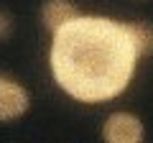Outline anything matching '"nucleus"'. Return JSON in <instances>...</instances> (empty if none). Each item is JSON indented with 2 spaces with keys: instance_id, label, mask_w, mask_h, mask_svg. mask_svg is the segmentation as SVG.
I'll list each match as a JSON object with an SVG mask.
<instances>
[{
  "instance_id": "obj_1",
  "label": "nucleus",
  "mask_w": 153,
  "mask_h": 143,
  "mask_svg": "<svg viewBox=\"0 0 153 143\" xmlns=\"http://www.w3.org/2000/svg\"><path fill=\"white\" fill-rule=\"evenodd\" d=\"M51 36L54 82L76 102H107L130 87L140 56L128 23L79 13Z\"/></svg>"
},
{
  "instance_id": "obj_5",
  "label": "nucleus",
  "mask_w": 153,
  "mask_h": 143,
  "mask_svg": "<svg viewBox=\"0 0 153 143\" xmlns=\"http://www.w3.org/2000/svg\"><path fill=\"white\" fill-rule=\"evenodd\" d=\"M128 28H130V36H133V41H135L138 56H140V59L153 56V26L151 23L133 21V23H128Z\"/></svg>"
},
{
  "instance_id": "obj_3",
  "label": "nucleus",
  "mask_w": 153,
  "mask_h": 143,
  "mask_svg": "<svg viewBox=\"0 0 153 143\" xmlns=\"http://www.w3.org/2000/svg\"><path fill=\"white\" fill-rule=\"evenodd\" d=\"M31 107V95L21 82H16L13 77L0 72V120L10 123L18 120L21 115H26V110Z\"/></svg>"
},
{
  "instance_id": "obj_4",
  "label": "nucleus",
  "mask_w": 153,
  "mask_h": 143,
  "mask_svg": "<svg viewBox=\"0 0 153 143\" xmlns=\"http://www.w3.org/2000/svg\"><path fill=\"white\" fill-rule=\"evenodd\" d=\"M74 16H79V8L71 0H46L44 5H41V23L51 33L59 26H64L66 21H71Z\"/></svg>"
},
{
  "instance_id": "obj_2",
  "label": "nucleus",
  "mask_w": 153,
  "mask_h": 143,
  "mask_svg": "<svg viewBox=\"0 0 153 143\" xmlns=\"http://www.w3.org/2000/svg\"><path fill=\"white\" fill-rule=\"evenodd\" d=\"M102 138L107 143H140L146 138V128H143V120L138 115L117 110L105 118Z\"/></svg>"
},
{
  "instance_id": "obj_6",
  "label": "nucleus",
  "mask_w": 153,
  "mask_h": 143,
  "mask_svg": "<svg viewBox=\"0 0 153 143\" xmlns=\"http://www.w3.org/2000/svg\"><path fill=\"white\" fill-rule=\"evenodd\" d=\"M10 33H13V18H10L8 10L0 8V41H5Z\"/></svg>"
}]
</instances>
